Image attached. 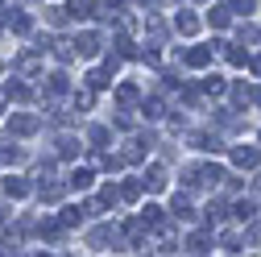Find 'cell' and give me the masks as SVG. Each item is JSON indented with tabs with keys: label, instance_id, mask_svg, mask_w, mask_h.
I'll return each instance as SVG.
<instances>
[{
	"label": "cell",
	"instance_id": "cell-42",
	"mask_svg": "<svg viewBox=\"0 0 261 257\" xmlns=\"http://www.w3.org/2000/svg\"><path fill=\"white\" fill-rule=\"evenodd\" d=\"M249 71H253V75L261 79V54H253V58H249Z\"/></svg>",
	"mask_w": 261,
	"mask_h": 257
},
{
	"label": "cell",
	"instance_id": "cell-18",
	"mask_svg": "<svg viewBox=\"0 0 261 257\" xmlns=\"http://www.w3.org/2000/svg\"><path fill=\"white\" fill-rule=\"evenodd\" d=\"M116 100L128 108V104H137V100H141V91H137L133 83H120V87H116Z\"/></svg>",
	"mask_w": 261,
	"mask_h": 257
},
{
	"label": "cell",
	"instance_id": "cell-40",
	"mask_svg": "<svg viewBox=\"0 0 261 257\" xmlns=\"http://www.w3.org/2000/svg\"><path fill=\"white\" fill-rule=\"evenodd\" d=\"M46 17H50V25H62V21H67V9H50Z\"/></svg>",
	"mask_w": 261,
	"mask_h": 257
},
{
	"label": "cell",
	"instance_id": "cell-16",
	"mask_svg": "<svg viewBox=\"0 0 261 257\" xmlns=\"http://www.w3.org/2000/svg\"><path fill=\"white\" fill-rule=\"evenodd\" d=\"M187 249H191V253H207V249H212V233H191Z\"/></svg>",
	"mask_w": 261,
	"mask_h": 257
},
{
	"label": "cell",
	"instance_id": "cell-39",
	"mask_svg": "<svg viewBox=\"0 0 261 257\" xmlns=\"http://www.w3.org/2000/svg\"><path fill=\"white\" fill-rule=\"evenodd\" d=\"M237 34H241V42H257V29H253V25H241Z\"/></svg>",
	"mask_w": 261,
	"mask_h": 257
},
{
	"label": "cell",
	"instance_id": "cell-38",
	"mask_svg": "<svg viewBox=\"0 0 261 257\" xmlns=\"http://www.w3.org/2000/svg\"><path fill=\"white\" fill-rule=\"evenodd\" d=\"M91 104H95V95H91V91H79V95H75V108H83V112H87Z\"/></svg>",
	"mask_w": 261,
	"mask_h": 257
},
{
	"label": "cell",
	"instance_id": "cell-17",
	"mask_svg": "<svg viewBox=\"0 0 261 257\" xmlns=\"http://www.w3.org/2000/svg\"><path fill=\"white\" fill-rule=\"evenodd\" d=\"M141 112H145V120H158L162 112H166V104H162L158 95H149V100H141Z\"/></svg>",
	"mask_w": 261,
	"mask_h": 257
},
{
	"label": "cell",
	"instance_id": "cell-46",
	"mask_svg": "<svg viewBox=\"0 0 261 257\" xmlns=\"http://www.w3.org/2000/svg\"><path fill=\"white\" fill-rule=\"evenodd\" d=\"M0 224H5V216H0Z\"/></svg>",
	"mask_w": 261,
	"mask_h": 257
},
{
	"label": "cell",
	"instance_id": "cell-1",
	"mask_svg": "<svg viewBox=\"0 0 261 257\" xmlns=\"http://www.w3.org/2000/svg\"><path fill=\"white\" fill-rule=\"evenodd\" d=\"M216 50H224V42H212V46H191V50H182V62H187V67H207Z\"/></svg>",
	"mask_w": 261,
	"mask_h": 257
},
{
	"label": "cell",
	"instance_id": "cell-48",
	"mask_svg": "<svg viewBox=\"0 0 261 257\" xmlns=\"http://www.w3.org/2000/svg\"><path fill=\"white\" fill-rule=\"evenodd\" d=\"M257 141H261V137H257Z\"/></svg>",
	"mask_w": 261,
	"mask_h": 257
},
{
	"label": "cell",
	"instance_id": "cell-24",
	"mask_svg": "<svg viewBox=\"0 0 261 257\" xmlns=\"http://www.w3.org/2000/svg\"><path fill=\"white\" fill-rule=\"evenodd\" d=\"M116 58H137V46H133V38H116Z\"/></svg>",
	"mask_w": 261,
	"mask_h": 257
},
{
	"label": "cell",
	"instance_id": "cell-36",
	"mask_svg": "<svg viewBox=\"0 0 261 257\" xmlns=\"http://www.w3.org/2000/svg\"><path fill=\"white\" fill-rule=\"evenodd\" d=\"M100 166H104V170H120L124 162H120V158H116V153H100Z\"/></svg>",
	"mask_w": 261,
	"mask_h": 257
},
{
	"label": "cell",
	"instance_id": "cell-28",
	"mask_svg": "<svg viewBox=\"0 0 261 257\" xmlns=\"http://www.w3.org/2000/svg\"><path fill=\"white\" fill-rule=\"evenodd\" d=\"M62 191H67L62 183H50V187L42 183V199H46V203H58V199H62Z\"/></svg>",
	"mask_w": 261,
	"mask_h": 257
},
{
	"label": "cell",
	"instance_id": "cell-25",
	"mask_svg": "<svg viewBox=\"0 0 261 257\" xmlns=\"http://www.w3.org/2000/svg\"><path fill=\"white\" fill-rule=\"evenodd\" d=\"M249 100H253V87H249V83H232V104H241V108H245Z\"/></svg>",
	"mask_w": 261,
	"mask_h": 257
},
{
	"label": "cell",
	"instance_id": "cell-37",
	"mask_svg": "<svg viewBox=\"0 0 261 257\" xmlns=\"http://www.w3.org/2000/svg\"><path fill=\"white\" fill-rule=\"evenodd\" d=\"M228 9H232V13H253V9H257V0H232Z\"/></svg>",
	"mask_w": 261,
	"mask_h": 257
},
{
	"label": "cell",
	"instance_id": "cell-33",
	"mask_svg": "<svg viewBox=\"0 0 261 257\" xmlns=\"http://www.w3.org/2000/svg\"><path fill=\"white\" fill-rule=\"evenodd\" d=\"M87 13H91L87 0H71V9H67V17H87Z\"/></svg>",
	"mask_w": 261,
	"mask_h": 257
},
{
	"label": "cell",
	"instance_id": "cell-13",
	"mask_svg": "<svg viewBox=\"0 0 261 257\" xmlns=\"http://www.w3.org/2000/svg\"><path fill=\"white\" fill-rule=\"evenodd\" d=\"M38 67H42V58H38V54H34V50H25V54H21V58H17V71H21V75H34V71H38Z\"/></svg>",
	"mask_w": 261,
	"mask_h": 257
},
{
	"label": "cell",
	"instance_id": "cell-4",
	"mask_svg": "<svg viewBox=\"0 0 261 257\" xmlns=\"http://www.w3.org/2000/svg\"><path fill=\"white\" fill-rule=\"evenodd\" d=\"M232 162H237L241 170H257V166H261V149H253V145H237V149H232Z\"/></svg>",
	"mask_w": 261,
	"mask_h": 257
},
{
	"label": "cell",
	"instance_id": "cell-7",
	"mask_svg": "<svg viewBox=\"0 0 261 257\" xmlns=\"http://www.w3.org/2000/svg\"><path fill=\"white\" fill-rule=\"evenodd\" d=\"M46 50H54V58H58V62H71V58H75V42H71V38H50V46H46Z\"/></svg>",
	"mask_w": 261,
	"mask_h": 257
},
{
	"label": "cell",
	"instance_id": "cell-8",
	"mask_svg": "<svg viewBox=\"0 0 261 257\" xmlns=\"http://www.w3.org/2000/svg\"><path fill=\"white\" fill-rule=\"evenodd\" d=\"M145 191H166V170H162V166H149L145 170V178H137Z\"/></svg>",
	"mask_w": 261,
	"mask_h": 257
},
{
	"label": "cell",
	"instance_id": "cell-15",
	"mask_svg": "<svg viewBox=\"0 0 261 257\" xmlns=\"http://www.w3.org/2000/svg\"><path fill=\"white\" fill-rule=\"evenodd\" d=\"M108 79H112V75H108V71H91V75H87V91H91V95H95V91H104V87H112V83H108Z\"/></svg>",
	"mask_w": 261,
	"mask_h": 257
},
{
	"label": "cell",
	"instance_id": "cell-23",
	"mask_svg": "<svg viewBox=\"0 0 261 257\" xmlns=\"http://www.w3.org/2000/svg\"><path fill=\"white\" fill-rule=\"evenodd\" d=\"M170 208H174V216H178V220H191V216H195V212H191V199H187V195H174V199H170Z\"/></svg>",
	"mask_w": 261,
	"mask_h": 257
},
{
	"label": "cell",
	"instance_id": "cell-2",
	"mask_svg": "<svg viewBox=\"0 0 261 257\" xmlns=\"http://www.w3.org/2000/svg\"><path fill=\"white\" fill-rule=\"evenodd\" d=\"M38 128H42V120H38V116H29V112L9 116V133H17V137H34Z\"/></svg>",
	"mask_w": 261,
	"mask_h": 257
},
{
	"label": "cell",
	"instance_id": "cell-29",
	"mask_svg": "<svg viewBox=\"0 0 261 257\" xmlns=\"http://www.w3.org/2000/svg\"><path fill=\"white\" fill-rule=\"evenodd\" d=\"M58 153L62 158H75L79 153V137H58Z\"/></svg>",
	"mask_w": 261,
	"mask_h": 257
},
{
	"label": "cell",
	"instance_id": "cell-32",
	"mask_svg": "<svg viewBox=\"0 0 261 257\" xmlns=\"http://www.w3.org/2000/svg\"><path fill=\"white\" fill-rule=\"evenodd\" d=\"M79 220H83V208H67V212H62V220H58V224H62V228H75Z\"/></svg>",
	"mask_w": 261,
	"mask_h": 257
},
{
	"label": "cell",
	"instance_id": "cell-35",
	"mask_svg": "<svg viewBox=\"0 0 261 257\" xmlns=\"http://www.w3.org/2000/svg\"><path fill=\"white\" fill-rule=\"evenodd\" d=\"M87 137H91V145H108V128H104V124H95Z\"/></svg>",
	"mask_w": 261,
	"mask_h": 257
},
{
	"label": "cell",
	"instance_id": "cell-43",
	"mask_svg": "<svg viewBox=\"0 0 261 257\" xmlns=\"http://www.w3.org/2000/svg\"><path fill=\"white\" fill-rule=\"evenodd\" d=\"M5 104H9V91L0 87V116H5Z\"/></svg>",
	"mask_w": 261,
	"mask_h": 257
},
{
	"label": "cell",
	"instance_id": "cell-20",
	"mask_svg": "<svg viewBox=\"0 0 261 257\" xmlns=\"http://www.w3.org/2000/svg\"><path fill=\"white\" fill-rule=\"evenodd\" d=\"M224 87H228V83H224L220 75H207V79H199V91H203V95H220Z\"/></svg>",
	"mask_w": 261,
	"mask_h": 257
},
{
	"label": "cell",
	"instance_id": "cell-11",
	"mask_svg": "<svg viewBox=\"0 0 261 257\" xmlns=\"http://www.w3.org/2000/svg\"><path fill=\"white\" fill-rule=\"evenodd\" d=\"M46 91H50L54 100H58V95H67V91H71V79L58 71V75H50V79H46Z\"/></svg>",
	"mask_w": 261,
	"mask_h": 257
},
{
	"label": "cell",
	"instance_id": "cell-3",
	"mask_svg": "<svg viewBox=\"0 0 261 257\" xmlns=\"http://www.w3.org/2000/svg\"><path fill=\"white\" fill-rule=\"evenodd\" d=\"M87 245H95V249H108V245H120V233L112 228V224H100V228H91V233H87Z\"/></svg>",
	"mask_w": 261,
	"mask_h": 257
},
{
	"label": "cell",
	"instance_id": "cell-30",
	"mask_svg": "<svg viewBox=\"0 0 261 257\" xmlns=\"http://www.w3.org/2000/svg\"><path fill=\"white\" fill-rule=\"evenodd\" d=\"M191 145H199V149H220V137H212V133H195Z\"/></svg>",
	"mask_w": 261,
	"mask_h": 257
},
{
	"label": "cell",
	"instance_id": "cell-47",
	"mask_svg": "<svg viewBox=\"0 0 261 257\" xmlns=\"http://www.w3.org/2000/svg\"><path fill=\"white\" fill-rule=\"evenodd\" d=\"M257 100H261V95H257Z\"/></svg>",
	"mask_w": 261,
	"mask_h": 257
},
{
	"label": "cell",
	"instance_id": "cell-12",
	"mask_svg": "<svg viewBox=\"0 0 261 257\" xmlns=\"http://www.w3.org/2000/svg\"><path fill=\"white\" fill-rule=\"evenodd\" d=\"M9 25H13V34H29V29H34L29 13H21V9H13V13H9Z\"/></svg>",
	"mask_w": 261,
	"mask_h": 257
},
{
	"label": "cell",
	"instance_id": "cell-34",
	"mask_svg": "<svg viewBox=\"0 0 261 257\" xmlns=\"http://www.w3.org/2000/svg\"><path fill=\"white\" fill-rule=\"evenodd\" d=\"M116 199H120V195H116V187H112V183H108V187H104V191H100V208H112V203H116Z\"/></svg>",
	"mask_w": 261,
	"mask_h": 257
},
{
	"label": "cell",
	"instance_id": "cell-21",
	"mask_svg": "<svg viewBox=\"0 0 261 257\" xmlns=\"http://www.w3.org/2000/svg\"><path fill=\"white\" fill-rule=\"evenodd\" d=\"M0 162H21V149L9 137H0Z\"/></svg>",
	"mask_w": 261,
	"mask_h": 257
},
{
	"label": "cell",
	"instance_id": "cell-26",
	"mask_svg": "<svg viewBox=\"0 0 261 257\" xmlns=\"http://www.w3.org/2000/svg\"><path fill=\"white\" fill-rule=\"evenodd\" d=\"M141 224H145V228H162V208H153V203H149V208L141 212Z\"/></svg>",
	"mask_w": 261,
	"mask_h": 257
},
{
	"label": "cell",
	"instance_id": "cell-19",
	"mask_svg": "<svg viewBox=\"0 0 261 257\" xmlns=\"http://www.w3.org/2000/svg\"><path fill=\"white\" fill-rule=\"evenodd\" d=\"M5 91L13 95V100H21V104H29V100H34V87H29V83H9Z\"/></svg>",
	"mask_w": 261,
	"mask_h": 257
},
{
	"label": "cell",
	"instance_id": "cell-6",
	"mask_svg": "<svg viewBox=\"0 0 261 257\" xmlns=\"http://www.w3.org/2000/svg\"><path fill=\"white\" fill-rule=\"evenodd\" d=\"M29 191H34V187H29V178H21V174H9V178H5V195H13V199H25Z\"/></svg>",
	"mask_w": 261,
	"mask_h": 257
},
{
	"label": "cell",
	"instance_id": "cell-41",
	"mask_svg": "<svg viewBox=\"0 0 261 257\" xmlns=\"http://www.w3.org/2000/svg\"><path fill=\"white\" fill-rule=\"evenodd\" d=\"M207 220H224V203H212L207 208Z\"/></svg>",
	"mask_w": 261,
	"mask_h": 257
},
{
	"label": "cell",
	"instance_id": "cell-44",
	"mask_svg": "<svg viewBox=\"0 0 261 257\" xmlns=\"http://www.w3.org/2000/svg\"><path fill=\"white\" fill-rule=\"evenodd\" d=\"M253 191H257V195H261V174H257V183H253Z\"/></svg>",
	"mask_w": 261,
	"mask_h": 257
},
{
	"label": "cell",
	"instance_id": "cell-22",
	"mask_svg": "<svg viewBox=\"0 0 261 257\" xmlns=\"http://www.w3.org/2000/svg\"><path fill=\"white\" fill-rule=\"evenodd\" d=\"M67 187H71V191H87V187H91V170H75V174L67 178Z\"/></svg>",
	"mask_w": 261,
	"mask_h": 257
},
{
	"label": "cell",
	"instance_id": "cell-9",
	"mask_svg": "<svg viewBox=\"0 0 261 257\" xmlns=\"http://www.w3.org/2000/svg\"><path fill=\"white\" fill-rule=\"evenodd\" d=\"M207 21H212V29H228V25H232V9H228V5H216V9L207 13Z\"/></svg>",
	"mask_w": 261,
	"mask_h": 257
},
{
	"label": "cell",
	"instance_id": "cell-31",
	"mask_svg": "<svg viewBox=\"0 0 261 257\" xmlns=\"http://www.w3.org/2000/svg\"><path fill=\"white\" fill-rule=\"evenodd\" d=\"M253 212H257V208H253V199H245V203H237V208H232V216H237L241 224H249V220H253Z\"/></svg>",
	"mask_w": 261,
	"mask_h": 257
},
{
	"label": "cell",
	"instance_id": "cell-27",
	"mask_svg": "<svg viewBox=\"0 0 261 257\" xmlns=\"http://www.w3.org/2000/svg\"><path fill=\"white\" fill-rule=\"evenodd\" d=\"M224 58L232 62V67H245V62H249V54H245L241 46H224Z\"/></svg>",
	"mask_w": 261,
	"mask_h": 257
},
{
	"label": "cell",
	"instance_id": "cell-14",
	"mask_svg": "<svg viewBox=\"0 0 261 257\" xmlns=\"http://www.w3.org/2000/svg\"><path fill=\"white\" fill-rule=\"evenodd\" d=\"M116 195H120V199H124V203H133V199H137V195H141V183H137V178H124V183H120V187H116Z\"/></svg>",
	"mask_w": 261,
	"mask_h": 257
},
{
	"label": "cell",
	"instance_id": "cell-10",
	"mask_svg": "<svg viewBox=\"0 0 261 257\" xmlns=\"http://www.w3.org/2000/svg\"><path fill=\"white\" fill-rule=\"evenodd\" d=\"M75 54H87V58L100 54V38H95V34H79L75 38Z\"/></svg>",
	"mask_w": 261,
	"mask_h": 257
},
{
	"label": "cell",
	"instance_id": "cell-5",
	"mask_svg": "<svg viewBox=\"0 0 261 257\" xmlns=\"http://www.w3.org/2000/svg\"><path fill=\"white\" fill-rule=\"evenodd\" d=\"M174 29L182 38H191V34H199V17H195L191 9H178V17H174Z\"/></svg>",
	"mask_w": 261,
	"mask_h": 257
},
{
	"label": "cell",
	"instance_id": "cell-45",
	"mask_svg": "<svg viewBox=\"0 0 261 257\" xmlns=\"http://www.w3.org/2000/svg\"><path fill=\"white\" fill-rule=\"evenodd\" d=\"M0 17H9V9H5V0H0Z\"/></svg>",
	"mask_w": 261,
	"mask_h": 257
}]
</instances>
